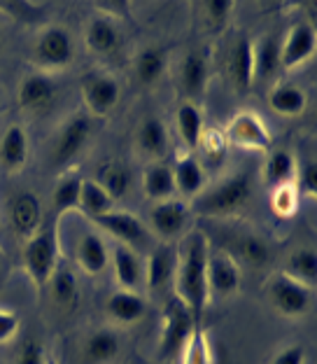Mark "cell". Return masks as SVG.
<instances>
[{
	"label": "cell",
	"instance_id": "obj_23",
	"mask_svg": "<svg viewBox=\"0 0 317 364\" xmlns=\"http://www.w3.org/2000/svg\"><path fill=\"white\" fill-rule=\"evenodd\" d=\"M75 259L87 276H101L110 264V250L98 231H85L75 243Z\"/></svg>",
	"mask_w": 317,
	"mask_h": 364
},
{
	"label": "cell",
	"instance_id": "obj_15",
	"mask_svg": "<svg viewBox=\"0 0 317 364\" xmlns=\"http://www.w3.org/2000/svg\"><path fill=\"white\" fill-rule=\"evenodd\" d=\"M122 28L114 16L94 14L85 26V47L94 56H112L122 47Z\"/></svg>",
	"mask_w": 317,
	"mask_h": 364
},
{
	"label": "cell",
	"instance_id": "obj_47",
	"mask_svg": "<svg viewBox=\"0 0 317 364\" xmlns=\"http://www.w3.org/2000/svg\"><path fill=\"white\" fill-rule=\"evenodd\" d=\"M47 364H58V362H56V360L52 358V355H47Z\"/></svg>",
	"mask_w": 317,
	"mask_h": 364
},
{
	"label": "cell",
	"instance_id": "obj_13",
	"mask_svg": "<svg viewBox=\"0 0 317 364\" xmlns=\"http://www.w3.org/2000/svg\"><path fill=\"white\" fill-rule=\"evenodd\" d=\"M243 271L227 250L208 255V294L217 299H229L240 292Z\"/></svg>",
	"mask_w": 317,
	"mask_h": 364
},
{
	"label": "cell",
	"instance_id": "obj_7",
	"mask_svg": "<svg viewBox=\"0 0 317 364\" xmlns=\"http://www.w3.org/2000/svg\"><path fill=\"white\" fill-rule=\"evenodd\" d=\"M229 145H236L245 152H269L271 150V131L254 110H238L231 114L227 129H222Z\"/></svg>",
	"mask_w": 317,
	"mask_h": 364
},
{
	"label": "cell",
	"instance_id": "obj_39",
	"mask_svg": "<svg viewBox=\"0 0 317 364\" xmlns=\"http://www.w3.org/2000/svg\"><path fill=\"white\" fill-rule=\"evenodd\" d=\"M82 182L85 178L80 173H68L63 176L61 180L54 185V192H52V205L58 215L75 210L80 205V192H82Z\"/></svg>",
	"mask_w": 317,
	"mask_h": 364
},
{
	"label": "cell",
	"instance_id": "obj_4",
	"mask_svg": "<svg viewBox=\"0 0 317 364\" xmlns=\"http://www.w3.org/2000/svg\"><path fill=\"white\" fill-rule=\"evenodd\" d=\"M266 299L278 316L287 320L306 318L313 306V289L299 280L289 278L287 273H275L266 283Z\"/></svg>",
	"mask_w": 317,
	"mask_h": 364
},
{
	"label": "cell",
	"instance_id": "obj_1",
	"mask_svg": "<svg viewBox=\"0 0 317 364\" xmlns=\"http://www.w3.org/2000/svg\"><path fill=\"white\" fill-rule=\"evenodd\" d=\"M208 255L210 245L203 234H187L178 247V267H175L173 296L201 322V316L208 306Z\"/></svg>",
	"mask_w": 317,
	"mask_h": 364
},
{
	"label": "cell",
	"instance_id": "obj_17",
	"mask_svg": "<svg viewBox=\"0 0 317 364\" xmlns=\"http://www.w3.org/2000/svg\"><path fill=\"white\" fill-rule=\"evenodd\" d=\"M7 215H10L14 234L23 241L43 229V203L33 192L14 194L10 205H7Z\"/></svg>",
	"mask_w": 317,
	"mask_h": 364
},
{
	"label": "cell",
	"instance_id": "obj_3",
	"mask_svg": "<svg viewBox=\"0 0 317 364\" xmlns=\"http://www.w3.org/2000/svg\"><path fill=\"white\" fill-rule=\"evenodd\" d=\"M75 61V38L61 23H47L43 26L31 45V63L40 73L52 75L56 70L70 68Z\"/></svg>",
	"mask_w": 317,
	"mask_h": 364
},
{
	"label": "cell",
	"instance_id": "obj_9",
	"mask_svg": "<svg viewBox=\"0 0 317 364\" xmlns=\"http://www.w3.org/2000/svg\"><path fill=\"white\" fill-rule=\"evenodd\" d=\"M58 96V87L52 75L40 70H31L19 80L16 87V103L26 114L33 117H43L54 107Z\"/></svg>",
	"mask_w": 317,
	"mask_h": 364
},
{
	"label": "cell",
	"instance_id": "obj_29",
	"mask_svg": "<svg viewBox=\"0 0 317 364\" xmlns=\"http://www.w3.org/2000/svg\"><path fill=\"white\" fill-rule=\"evenodd\" d=\"M166 65H168V54L163 47H145L140 49L133 59V73L140 85H156L163 77Z\"/></svg>",
	"mask_w": 317,
	"mask_h": 364
},
{
	"label": "cell",
	"instance_id": "obj_19",
	"mask_svg": "<svg viewBox=\"0 0 317 364\" xmlns=\"http://www.w3.org/2000/svg\"><path fill=\"white\" fill-rule=\"evenodd\" d=\"M136 147L138 152L147 156L149 161H161L171 150V138H168V129L161 117L156 114H147L143 122L138 124L136 129Z\"/></svg>",
	"mask_w": 317,
	"mask_h": 364
},
{
	"label": "cell",
	"instance_id": "obj_10",
	"mask_svg": "<svg viewBox=\"0 0 317 364\" xmlns=\"http://www.w3.org/2000/svg\"><path fill=\"white\" fill-rule=\"evenodd\" d=\"M191 205H187L180 198H166V201L152 203L149 210V229L161 241H178L187 236L189 222H191Z\"/></svg>",
	"mask_w": 317,
	"mask_h": 364
},
{
	"label": "cell",
	"instance_id": "obj_21",
	"mask_svg": "<svg viewBox=\"0 0 317 364\" xmlns=\"http://www.w3.org/2000/svg\"><path fill=\"white\" fill-rule=\"evenodd\" d=\"M114 269L117 289H129V292H140V285H145V264L138 257L136 250L127 245H114L110 255Z\"/></svg>",
	"mask_w": 317,
	"mask_h": 364
},
{
	"label": "cell",
	"instance_id": "obj_32",
	"mask_svg": "<svg viewBox=\"0 0 317 364\" xmlns=\"http://www.w3.org/2000/svg\"><path fill=\"white\" fill-rule=\"evenodd\" d=\"M175 129H178V136L182 143L189 147V152H194L198 145V138H201V131H203V114L194 101H185L178 105V112H175Z\"/></svg>",
	"mask_w": 317,
	"mask_h": 364
},
{
	"label": "cell",
	"instance_id": "obj_14",
	"mask_svg": "<svg viewBox=\"0 0 317 364\" xmlns=\"http://www.w3.org/2000/svg\"><path fill=\"white\" fill-rule=\"evenodd\" d=\"M96 227H101L105 234H110L112 238L119 241V245H127L131 250L143 247L149 241V229L143 225V220L138 215H133L129 210H110L103 218L94 220Z\"/></svg>",
	"mask_w": 317,
	"mask_h": 364
},
{
	"label": "cell",
	"instance_id": "obj_30",
	"mask_svg": "<svg viewBox=\"0 0 317 364\" xmlns=\"http://www.w3.org/2000/svg\"><path fill=\"white\" fill-rule=\"evenodd\" d=\"M143 192L149 201H166V198H175V180L173 168L163 161L149 164L143 173Z\"/></svg>",
	"mask_w": 317,
	"mask_h": 364
},
{
	"label": "cell",
	"instance_id": "obj_22",
	"mask_svg": "<svg viewBox=\"0 0 317 364\" xmlns=\"http://www.w3.org/2000/svg\"><path fill=\"white\" fill-rule=\"evenodd\" d=\"M105 313L114 325H136L147 316V299L140 292L114 289L105 301Z\"/></svg>",
	"mask_w": 317,
	"mask_h": 364
},
{
	"label": "cell",
	"instance_id": "obj_45",
	"mask_svg": "<svg viewBox=\"0 0 317 364\" xmlns=\"http://www.w3.org/2000/svg\"><path fill=\"white\" fill-rule=\"evenodd\" d=\"M16 364H47V350L38 341L28 338L16 355Z\"/></svg>",
	"mask_w": 317,
	"mask_h": 364
},
{
	"label": "cell",
	"instance_id": "obj_35",
	"mask_svg": "<svg viewBox=\"0 0 317 364\" xmlns=\"http://www.w3.org/2000/svg\"><path fill=\"white\" fill-rule=\"evenodd\" d=\"M77 210L85 213L87 218H91V220H98V218H103V215H107L110 210H114V201L96 180L85 178V182H82Z\"/></svg>",
	"mask_w": 317,
	"mask_h": 364
},
{
	"label": "cell",
	"instance_id": "obj_36",
	"mask_svg": "<svg viewBox=\"0 0 317 364\" xmlns=\"http://www.w3.org/2000/svg\"><path fill=\"white\" fill-rule=\"evenodd\" d=\"M296 166L299 164L294 159V154L287 152V150H275L269 154V159H266L264 168H262L264 182L271 189L278 187V185H285V182H294Z\"/></svg>",
	"mask_w": 317,
	"mask_h": 364
},
{
	"label": "cell",
	"instance_id": "obj_46",
	"mask_svg": "<svg viewBox=\"0 0 317 364\" xmlns=\"http://www.w3.org/2000/svg\"><path fill=\"white\" fill-rule=\"evenodd\" d=\"M19 332V318L12 311L0 309V343H10Z\"/></svg>",
	"mask_w": 317,
	"mask_h": 364
},
{
	"label": "cell",
	"instance_id": "obj_24",
	"mask_svg": "<svg viewBox=\"0 0 317 364\" xmlns=\"http://www.w3.org/2000/svg\"><path fill=\"white\" fill-rule=\"evenodd\" d=\"M122 353L119 332L112 327L96 329L85 338L82 346V360L85 364H112Z\"/></svg>",
	"mask_w": 317,
	"mask_h": 364
},
{
	"label": "cell",
	"instance_id": "obj_44",
	"mask_svg": "<svg viewBox=\"0 0 317 364\" xmlns=\"http://www.w3.org/2000/svg\"><path fill=\"white\" fill-rule=\"evenodd\" d=\"M306 362H308V350H306V346H301V343H291V346H285L282 350L275 353L269 364H306Z\"/></svg>",
	"mask_w": 317,
	"mask_h": 364
},
{
	"label": "cell",
	"instance_id": "obj_18",
	"mask_svg": "<svg viewBox=\"0 0 317 364\" xmlns=\"http://www.w3.org/2000/svg\"><path fill=\"white\" fill-rule=\"evenodd\" d=\"M252 40L247 36L236 38L227 54V77L236 91H249L254 85V56H252Z\"/></svg>",
	"mask_w": 317,
	"mask_h": 364
},
{
	"label": "cell",
	"instance_id": "obj_43",
	"mask_svg": "<svg viewBox=\"0 0 317 364\" xmlns=\"http://www.w3.org/2000/svg\"><path fill=\"white\" fill-rule=\"evenodd\" d=\"M294 185L299 189V194H301V198L317 196V164H315V159H308L301 164V166H296Z\"/></svg>",
	"mask_w": 317,
	"mask_h": 364
},
{
	"label": "cell",
	"instance_id": "obj_2",
	"mask_svg": "<svg viewBox=\"0 0 317 364\" xmlns=\"http://www.w3.org/2000/svg\"><path fill=\"white\" fill-rule=\"evenodd\" d=\"M254 194V178L249 171H236L233 176L224 178L210 187L208 192H201L191 201V210L208 215V218H231L249 203Z\"/></svg>",
	"mask_w": 317,
	"mask_h": 364
},
{
	"label": "cell",
	"instance_id": "obj_31",
	"mask_svg": "<svg viewBox=\"0 0 317 364\" xmlns=\"http://www.w3.org/2000/svg\"><path fill=\"white\" fill-rule=\"evenodd\" d=\"M254 56V82L271 80L280 70V38L264 36L252 45Z\"/></svg>",
	"mask_w": 317,
	"mask_h": 364
},
{
	"label": "cell",
	"instance_id": "obj_20",
	"mask_svg": "<svg viewBox=\"0 0 317 364\" xmlns=\"http://www.w3.org/2000/svg\"><path fill=\"white\" fill-rule=\"evenodd\" d=\"M171 168L175 180V194H182L194 201L198 194L205 192V168L194 152L180 154Z\"/></svg>",
	"mask_w": 317,
	"mask_h": 364
},
{
	"label": "cell",
	"instance_id": "obj_12",
	"mask_svg": "<svg viewBox=\"0 0 317 364\" xmlns=\"http://www.w3.org/2000/svg\"><path fill=\"white\" fill-rule=\"evenodd\" d=\"M317 33L311 21L291 23L285 38L280 40V68L296 70L315 56Z\"/></svg>",
	"mask_w": 317,
	"mask_h": 364
},
{
	"label": "cell",
	"instance_id": "obj_27",
	"mask_svg": "<svg viewBox=\"0 0 317 364\" xmlns=\"http://www.w3.org/2000/svg\"><path fill=\"white\" fill-rule=\"evenodd\" d=\"M308 105V94L289 82H275L269 91V107L280 117H299Z\"/></svg>",
	"mask_w": 317,
	"mask_h": 364
},
{
	"label": "cell",
	"instance_id": "obj_33",
	"mask_svg": "<svg viewBox=\"0 0 317 364\" xmlns=\"http://www.w3.org/2000/svg\"><path fill=\"white\" fill-rule=\"evenodd\" d=\"M96 182L101 185L110 198L117 203L119 198H124L131 189V171L119 161H105L98 166Z\"/></svg>",
	"mask_w": 317,
	"mask_h": 364
},
{
	"label": "cell",
	"instance_id": "obj_6",
	"mask_svg": "<svg viewBox=\"0 0 317 364\" xmlns=\"http://www.w3.org/2000/svg\"><path fill=\"white\" fill-rule=\"evenodd\" d=\"M196 322L198 320H194V316L173 296V301H168V306H166V311H163L161 332H158V343H156L158 360L178 358Z\"/></svg>",
	"mask_w": 317,
	"mask_h": 364
},
{
	"label": "cell",
	"instance_id": "obj_37",
	"mask_svg": "<svg viewBox=\"0 0 317 364\" xmlns=\"http://www.w3.org/2000/svg\"><path fill=\"white\" fill-rule=\"evenodd\" d=\"M178 360L180 364H215L210 336H208V332L201 327V322H196L194 329H191V334L185 341V346H182Z\"/></svg>",
	"mask_w": 317,
	"mask_h": 364
},
{
	"label": "cell",
	"instance_id": "obj_28",
	"mask_svg": "<svg viewBox=\"0 0 317 364\" xmlns=\"http://www.w3.org/2000/svg\"><path fill=\"white\" fill-rule=\"evenodd\" d=\"M49 296L52 301L63 311H72L80 304V283L77 276L68 267H56V271L49 278Z\"/></svg>",
	"mask_w": 317,
	"mask_h": 364
},
{
	"label": "cell",
	"instance_id": "obj_38",
	"mask_svg": "<svg viewBox=\"0 0 317 364\" xmlns=\"http://www.w3.org/2000/svg\"><path fill=\"white\" fill-rule=\"evenodd\" d=\"M287 273L289 278L299 280L303 283L306 287H315V280H317V252L315 247L311 245H303V247H296L294 252L287 257Z\"/></svg>",
	"mask_w": 317,
	"mask_h": 364
},
{
	"label": "cell",
	"instance_id": "obj_42",
	"mask_svg": "<svg viewBox=\"0 0 317 364\" xmlns=\"http://www.w3.org/2000/svg\"><path fill=\"white\" fill-rule=\"evenodd\" d=\"M201 14L205 23H210L215 28H222L231 19L233 3L231 0H208V3H201Z\"/></svg>",
	"mask_w": 317,
	"mask_h": 364
},
{
	"label": "cell",
	"instance_id": "obj_41",
	"mask_svg": "<svg viewBox=\"0 0 317 364\" xmlns=\"http://www.w3.org/2000/svg\"><path fill=\"white\" fill-rule=\"evenodd\" d=\"M196 150L201 152V156H203L208 164H222L224 159H227L229 140H227V136H224L222 129H217V127H203Z\"/></svg>",
	"mask_w": 317,
	"mask_h": 364
},
{
	"label": "cell",
	"instance_id": "obj_25",
	"mask_svg": "<svg viewBox=\"0 0 317 364\" xmlns=\"http://www.w3.org/2000/svg\"><path fill=\"white\" fill-rule=\"evenodd\" d=\"M208 82H210V63L203 52H189L180 63V87L185 91L187 101L205 94Z\"/></svg>",
	"mask_w": 317,
	"mask_h": 364
},
{
	"label": "cell",
	"instance_id": "obj_40",
	"mask_svg": "<svg viewBox=\"0 0 317 364\" xmlns=\"http://www.w3.org/2000/svg\"><path fill=\"white\" fill-rule=\"evenodd\" d=\"M269 203L278 220H291V218H296V213H299L301 194H299L294 182H285V185H278L271 189Z\"/></svg>",
	"mask_w": 317,
	"mask_h": 364
},
{
	"label": "cell",
	"instance_id": "obj_16",
	"mask_svg": "<svg viewBox=\"0 0 317 364\" xmlns=\"http://www.w3.org/2000/svg\"><path fill=\"white\" fill-rule=\"evenodd\" d=\"M145 264V285L152 294H163L173 287L175 267H178V250L168 243L154 247L147 255Z\"/></svg>",
	"mask_w": 317,
	"mask_h": 364
},
{
	"label": "cell",
	"instance_id": "obj_11",
	"mask_svg": "<svg viewBox=\"0 0 317 364\" xmlns=\"http://www.w3.org/2000/svg\"><path fill=\"white\" fill-rule=\"evenodd\" d=\"M80 94L89 110V117H107L119 103L122 87L119 80L110 73H89L82 77Z\"/></svg>",
	"mask_w": 317,
	"mask_h": 364
},
{
	"label": "cell",
	"instance_id": "obj_8",
	"mask_svg": "<svg viewBox=\"0 0 317 364\" xmlns=\"http://www.w3.org/2000/svg\"><path fill=\"white\" fill-rule=\"evenodd\" d=\"M91 131H94V119L87 112H75L61 124L52 147V159L56 166H68L77 159V154L89 143Z\"/></svg>",
	"mask_w": 317,
	"mask_h": 364
},
{
	"label": "cell",
	"instance_id": "obj_26",
	"mask_svg": "<svg viewBox=\"0 0 317 364\" xmlns=\"http://www.w3.org/2000/svg\"><path fill=\"white\" fill-rule=\"evenodd\" d=\"M28 134L21 124H10L0 138V166L5 171H21L28 161Z\"/></svg>",
	"mask_w": 317,
	"mask_h": 364
},
{
	"label": "cell",
	"instance_id": "obj_34",
	"mask_svg": "<svg viewBox=\"0 0 317 364\" xmlns=\"http://www.w3.org/2000/svg\"><path fill=\"white\" fill-rule=\"evenodd\" d=\"M229 255L238 264H247L249 269H262L271 259V247L264 238L247 234V236H240L238 241L233 243V252Z\"/></svg>",
	"mask_w": 317,
	"mask_h": 364
},
{
	"label": "cell",
	"instance_id": "obj_5",
	"mask_svg": "<svg viewBox=\"0 0 317 364\" xmlns=\"http://www.w3.org/2000/svg\"><path fill=\"white\" fill-rule=\"evenodd\" d=\"M58 259V241L56 231L40 229L38 234L26 238L23 245V271L36 287H47L49 278L56 271Z\"/></svg>",
	"mask_w": 317,
	"mask_h": 364
}]
</instances>
